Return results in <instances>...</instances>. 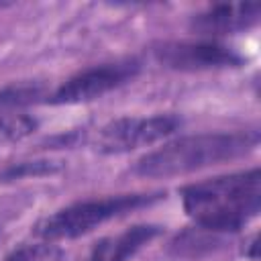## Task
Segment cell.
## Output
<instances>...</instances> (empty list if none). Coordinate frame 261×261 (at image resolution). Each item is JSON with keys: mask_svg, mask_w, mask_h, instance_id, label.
<instances>
[{"mask_svg": "<svg viewBox=\"0 0 261 261\" xmlns=\"http://www.w3.org/2000/svg\"><path fill=\"white\" fill-rule=\"evenodd\" d=\"M181 204L196 226L239 232L261 210V169L253 167L181 188Z\"/></svg>", "mask_w": 261, "mask_h": 261, "instance_id": "6da1fadb", "label": "cell"}, {"mask_svg": "<svg viewBox=\"0 0 261 261\" xmlns=\"http://www.w3.org/2000/svg\"><path fill=\"white\" fill-rule=\"evenodd\" d=\"M259 145V130L200 133L173 139L163 147L143 155L133 173L141 177H169L192 173L222 161L247 155Z\"/></svg>", "mask_w": 261, "mask_h": 261, "instance_id": "7a4b0ae2", "label": "cell"}, {"mask_svg": "<svg viewBox=\"0 0 261 261\" xmlns=\"http://www.w3.org/2000/svg\"><path fill=\"white\" fill-rule=\"evenodd\" d=\"M163 198H165V192H141V194H118L108 198L75 202L41 218L33 226V234L43 241L75 239L116 216L151 206Z\"/></svg>", "mask_w": 261, "mask_h": 261, "instance_id": "3957f363", "label": "cell"}, {"mask_svg": "<svg viewBox=\"0 0 261 261\" xmlns=\"http://www.w3.org/2000/svg\"><path fill=\"white\" fill-rule=\"evenodd\" d=\"M141 67H143V63L135 55L106 61L100 65H92L88 69L77 71L67 82H63L55 92H51L47 98V104L69 106V104L92 102L128 82H133L139 75Z\"/></svg>", "mask_w": 261, "mask_h": 261, "instance_id": "277c9868", "label": "cell"}, {"mask_svg": "<svg viewBox=\"0 0 261 261\" xmlns=\"http://www.w3.org/2000/svg\"><path fill=\"white\" fill-rule=\"evenodd\" d=\"M184 120L177 114L155 116H120L106 122L94 137V147L100 153L116 155L139 147L159 143L181 128Z\"/></svg>", "mask_w": 261, "mask_h": 261, "instance_id": "5b68a950", "label": "cell"}, {"mask_svg": "<svg viewBox=\"0 0 261 261\" xmlns=\"http://www.w3.org/2000/svg\"><path fill=\"white\" fill-rule=\"evenodd\" d=\"M155 59L177 71H204V69H222V67H239L245 63L234 47L224 45L216 39H200V41H163L153 45Z\"/></svg>", "mask_w": 261, "mask_h": 261, "instance_id": "8992f818", "label": "cell"}, {"mask_svg": "<svg viewBox=\"0 0 261 261\" xmlns=\"http://www.w3.org/2000/svg\"><path fill=\"white\" fill-rule=\"evenodd\" d=\"M261 4L259 2H222L212 4L194 16H190V31L204 37L214 39L220 35H234L249 31L259 22Z\"/></svg>", "mask_w": 261, "mask_h": 261, "instance_id": "52a82bcc", "label": "cell"}, {"mask_svg": "<svg viewBox=\"0 0 261 261\" xmlns=\"http://www.w3.org/2000/svg\"><path fill=\"white\" fill-rule=\"evenodd\" d=\"M161 226L157 224H135L120 232L118 237H106L100 239L86 261H126L133 257L143 245L153 241L157 234H161Z\"/></svg>", "mask_w": 261, "mask_h": 261, "instance_id": "ba28073f", "label": "cell"}, {"mask_svg": "<svg viewBox=\"0 0 261 261\" xmlns=\"http://www.w3.org/2000/svg\"><path fill=\"white\" fill-rule=\"evenodd\" d=\"M49 94L43 84L39 82H18L8 84L0 90V110L8 112H20L27 106L47 102Z\"/></svg>", "mask_w": 261, "mask_h": 261, "instance_id": "9c48e42d", "label": "cell"}, {"mask_svg": "<svg viewBox=\"0 0 261 261\" xmlns=\"http://www.w3.org/2000/svg\"><path fill=\"white\" fill-rule=\"evenodd\" d=\"M65 167L59 159H33V161H18L10 163L0 171V181H14L22 177H45L55 175Z\"/></svg>", "mask_w": 261, "mask_h": 261, "instance_id": "30bf717a", "label": "cell"}, {"mask_svg": "<svg viewBox=\"0 0 261 261\" xmlns=\"http://www.w3.org/2000/svg\"><path fill=\"white\" fill-rule=\"evenodd\" d=\"M39 128V120L27 112L0 110V145L16 143L27 139Z\"/></svg>", "mask_w": 261, "mask_h": 261, "instance_id": "8fae6325", "label": "cell"}, {"mask_svg": "<svg viewBox=\"0 0 261 261\" xmlns=\"http://www.w3.org/2000/svg\"><path fill=\"white\" fill-rule=\"evenodd\" d=\"M51 249L43 247V245H24L14 249L4 261H43L45 255H49Z\"/></svg>", "mask_w": 261, "mask_h": 261, "instance_id": "7c38bea8", "label": "cell"}, {"mask_svg": "<svg viewBox=\"0 0 261 261\" xmlns=\"http://www.w3.org/2000/svg\"><path fill=\"white\" fill-rule=\"evenodd\" d=\"M84 141V133L82 130H69V133H61L55 135L51 139H45L41 143L43 149H61V147H75L77 143Z\"/></svg>", "mask_w": 261, "mask_h": 261, "instance_id": "4fadbf2b", "label": "cell"}, {"mask_svg": "<svg viewBox=\"0 0 261 261\" xmlns=\"http://www.w3.org/2000/svg\"><path fill=\"white\" fill-rule=\"evenodd\" d=\"M245 257H249L251 261H257V259H259V237H257V234H253V237L247 241Z\"/></svg>", "mask_w": 261, "mask_h": 261, "instance_id": "5bb4252c", "label": "cell"}, {"mask_svg": "<svg viewBox=\"0 0 261 261\" xmlns=\"http://www.w3.org/2000/svg\"><path fill=\"white\" fill-rule=\"evenodd\" d=\"M2 6H4V2H0V8H2Z\"/></svg>", "mask_w": 261, "mask_h": 261, "instance_id": "9a60e30c", "label": "cell"}]
</instances>
